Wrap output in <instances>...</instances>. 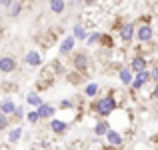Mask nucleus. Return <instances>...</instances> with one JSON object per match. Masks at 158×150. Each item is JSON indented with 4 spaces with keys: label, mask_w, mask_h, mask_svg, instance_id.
<instances>
[{
    "label": "nucleus",
    "mask_w": 158,
    "mask_h": 150,
    "mask_svg": "<svg viewBox=\"0 0 158 150\" xmlns=\"http://www.w3.org/2000/svg\"><path fill=\"white\" fill-rule=\"evenodd\" d=\"M116 108V102H114V98H110V96H104V98H100L96 102V112L100 116H108V114H112V110Z\"/></svg>",
    "instance_id": "obj_1"
},
{
    "label": "nucleus",
    "mask_w": 158,
    "mask_h": 150,
    "mask_svg": "<svg viewBox=\"0 0 158 150\" xmlns=\"http://www.w3.org/2000/svg\"><path fill=\"white\" fill-rule=\"evenodd\" d=\"M16 68V60L14 58H10V56H4L2 60H0V70H2V72H12V70Z\"/></svg>",
    "instance_id": "obj_2"
},
{
    "label": "nucleus",
    "mask_w": 158,
    "mask_h": 150,
    "mask_svg": "<svg viewBox=\"0 0 158 150\" xmlns=\"http://www.w3.org/2000/svg\"><path fill=\"white\" fill-rule=\"evenodd\" d=\"M148 78H150V74L144 70V72H138V76H136V80L132 82V88H140V86H144L148 82Z\"/></svg>",
    "instance_id": "obj_3"
},
{
    "label": "nucleus",
    "mask_w": 158,
    "mask_h": 150,
    "mask_svg": "<svg viewBox=\"0 0 158 150\" xmlns=\"http://www.w3.org/2000/svg\"><path fill=\"white\" fill-rule=\"evenodd\" d=\"M138 38L142 40V42H148V40L152 38V28L148 26V24H146V26H140V28H138Z\"/></svg>",
    "instance_id": "obj_4"
},
{
    "label": "nucleus",
    "mask_w": 158,
    "mask_h": 150,
    "mask_svg": "<svg viewBox=\"0 0 158 150\" xmlns=\"http://www.w3.org/2000/svg\"><path fill=\"white\" fill-rule=\"evenodd\" d=\"M120 36H122L124 40H130L132 36H134V26H132V24H124V26L120 28Z\"/></svg>",
    "instance_id": "obj_5"
},
{
    "label": "nucleus",
    "mask_w": 158,
    "mask_h": 150,
    "mask_svg": "<svg viewBox=\"0 0 158 150\" xmlns=\"http://www.w3.org/2000/svg\"><path fill=\"white\" fill-rule=\"evenodd\" d=\"M144 68H146V60H144L142 56H136L134 60H132V70H136V72H144Z\"/></svg>",
    "instance_id": "obj_6"
},
{
    "label": "nucleus",
    "mask_w": 158,
    "mask_h": 150,
    "mask_svg": "<svg viewBox=\"0 0 158 150\" xmlns=\"http://www.w3.org/2000/svg\"><path fill=\"white\" fill-rule=\"evenodd\" d=\"M72 48H74V36L64 38V42H62V46H60V52H62V54H68Z\"/></svg>",
    "instance_id": "obj_7"
},
{
    "label": "nucleus",
    "mask_w": 158,
    "mask_h": 150,
    "mask_svg": "<svg viewBox=\"0 0 158 150\" xmlns=\"http://www.w3.org/2000/svg\"><path fill=\"white\" fill-rule=\"evenodd\" d=\"M64 0H50V10L54 14H60V12H64Z\"/></svg>",
    "instance_id": "obj_8"
},
{
    "label": "nucleus",
    "mask_w": 158,
    "mask_h": 150,
    "mask_svg": "<svg viewBox=\"0 0 158 150\" xmlns=\"http://www.w3.org/2000/svg\"><path fill=\"white\" fill-rule=\"evenodd\" d=\"M74 66H76L78 70H84L86 66H88V60H86L84 54H78V56H74Z\"/></svg>",
    "instance_id": "obj_9"
},
{
    "label": "nucleus",
    "mask_w": 158,
    "mask_h": 150,
    "mask_svg": "<svg viewBox=\"0 0 158 150\" xmlns=\"http://www.w3.org/2000/svg\"><path fill=\"white\" fill-rule=\"evenodd\" d=\"M26 62H28V64H32V66H38V64H40V54L36 52V50L28 52V54H26Z\"/></svg>",
    "instance_id": "obj_10"
},
{
    "label": "nucleus",
    "mask_w": 158,
    "mask_h": 150,
    "mask_svg": "<svg viewBox=\"0 0 158 150\" xmlns=\"http://www.w3.org/2000/svg\"><path fill=\"white\" fill-rule=\"evenodd\" d=\"M38 114H40V118H48V116L54 114V108H52V106H46V104H42V106L38 108Z\"/></svg>",
    "instance_id": "obj_11"
},
{
    "label": "nucleus",
    "mask_w": 158,
    "mask_h": 150,
    "mask_svg": "<svg viewBox=\"0 0 158 150\" xmlns=\"http://www.w3.org/2000/svg\"><path fill=\"white\" fill-rule=\"evenodd\" d=\"M50 128H52L54 132H58V134H62V132H66V128H68V126H66L64 122H60V120H52Z\"/></svg>",
    "instance_id": "obj_12"
},
{
    "label": "nucleus",
    "mask_w": 158,
    "mask_h": 150,
    "mask_svg": "<svg viewBox=\"0 0 158 150\" xmlns=\"http://www.w3.org/2000/svg\"><path fill=\"white\" fill-rule=\"evenodd\" d=\"M10 112H16V106L12 104V100H4L2 102V114H10Z\"/></svg>",
    "instance_id": "obj_13"
},
{
    "label": "nucleus",
    "mask_w": 158,
    "mask_h": 150,
    "mask_svg": "<svg viewBox=\"0 0 158 150\" xmlns=\"http://www.w3.org/2000/svg\"><path fill=\"white\" fill-rule=\"evenodd\" d=\"M106 138H108V142H110V144H120V142H122L120 134H118V132H114V130H110V132H108V134H106Z\"/></svg>",
    "instance_id": "obj_14"
},
{
    "label": "nucleus",
    "mask_w": 158,
    "mask_h": 150,
    "mask_svg": "<svg viewBox=\"0 0 158 150\" xmlns=\"http://www.w3.org/2000/svg\"><path fill=\"white\" fill-rule=\"evenodd\" d=\"M120 80H122L124 84H130V82H132V74H130V70H128V68L120 70Z\"/></svg>",
    "instance_id": "obj_15"
},
{
    "label": "nucleus",
    "mask_w": 158,
    "mask_h": 150,
    "mask_svg": "<svg viewBox=\"0 0 158 150\" xmlns=\"http://www.w3.org/2000/svg\"><path fill=\"white\" fill-rule=\"evenodd\" d=\"M26 102L28 104H32V106H42V100H40L38 98V94H28V96H26Z\"/></svg>",
    "instance_id": "obj_16"
},
{
    "label": "nucleus",
    "mask_w": 158,
    "mask_h": 150,
    "mask_svg": "<svg viewBox=\"0 0 158 150\" xmlns=\"http://www.w3.org/2000/svg\"><path fill=\"white\" fill-rule=\"evenodd\" d=\"M94 132H96V134H108V124L106 122H100V124H96V128H94Z\"/></svg>",
    "instance_id": "obj_17"
},
{
    "label": "nucleus",
    "mask_w": 158,
    "mask_h": 150,
    "mask_svg": "<svg viewBox=\"0 0 158 150\" xmlns=\"http://www.w3.org/2000/svg\"><path fill=\"white\" fill-rule=\"evenodd\" d=\"M74 36H76V38H80V40L86 38V32H84V28H82L80 24H76V26H74Z\"/></svg>",
    "instance_id": "obj_18"
},
{
    "label": "nucleus",
    "mask_w": 158,
    "mask_h": 150,
    "mask_svg": "<svg viewBox=\"0 0 158 150\" xmlns=\"http://www.w3.org/2000/svg\"><path fill=\"white\" fill-rule=\"evenodd\" d=\"M84 92H86V96H94V94L98 92V84H88Z\"/></svg>",
    "instance_id": "obj_19"
},
{
    "label": "nucleus",
    "mask_w": 158,
    "mask_h": 150,
    "mask_svg": "<svg viewBox=\"0 0 158 150\" xmlns=\"http://www.w3.org/2000/svg\"><path fill=\"white\" fill-rule=\"evenodd\" d=\"M18 12H20V2L12 0V4H10V14L12 16H18Z\"/></svg>",
    "instance_id": "obj_20"
},
{
    "label": "nucleus",
    "mask_w": 158,
    "mask_h": 150,
    "mask_svg": "<svg viewBox=\"0 0 158 150\" xmlns=\"http://www.w3.org/2000/svg\"><path fill=\"white\" fill-rule=\"evenodd\" d=\"M20 136H22V128H14V130L10 132V140H12V142H16Z\"/></svg>",
    "instance_id": "obj_21"
},
{
    "label": "nucleus",
    "mask_w": 158,
    "mask_h": 150,
    "mask_svg": "<svg viewBox=\"0 0 158 150\" xmlns=\"http://www.w3.org/2000/svg\"><path fill=\"white\" fill-rule=\"evenodd\" d=\"M38 120H40V114H38V110H32L30 114H28V122H32V124H34V122H38Z\"/></svg>",
    "instance_id": "obj_22"
},
{
    "label": "nucleus",
    "mask_w": 158,
    "mask_h": 150,
    "mask_svg": "<svg viewBox=\"0 0 158 150\" xmlns=\"http://www.w3.org/2000/svg\"><path fill=\"white\" fill-rule=\"evenodd\" d=\"M6 126H8V118H6V114H2V118H0V128L4 130Z\"/></svg>",
    "instance_id": "obj_23"
},
{
    "label": "nucleus",
    "mask_w": 158,
    "mask_h": 150,
    "mask_svg": "<svg viewBox=\"0 0 158 150\" xmlns=\"http://www.w3.org/2000/svg\"><path fill=\"white\" fill-rule=\"evenodd\" d=\"M60 106H62V108H70V106H72V102H68V100H62Z\"/></svg>",
    "instance_id": "obj_24"
},
{
    "label": "nucleus",
    "mask_w": 158,
    "mask_h": 150,
    "mask_svg": "<svg viewBox=\"0 0 158 150\" xmlns=\"http://www.w3.org/2000/svg\"><path fill=\"white\" fill-rule=\"evenodd\" d=\"M0 2H2V6H10L12 0H0Z\"/></svg>",
    "instance_id": "obj_25"
},
{
    "label": "nucleus",
    "mask_w": 158,
    "mask_h": 150,
    "mask_svg": "<svg viewBox=\"0 0 158 150\" xmlns=\"http://www.w3.org/2000/svg\"><path fill=\"white\" fill-rule=\"evenodd\" d=\"M96 40H98V34H94V36H90V38H88V42H96Z\"/></svg>",
    "instance_id": "obj_26"
},
{
    "label": "nucleus",
    "mask_w": 158,
    "mask_h": 150,
    "mask_svg": "<svg viewBox=\"0 0 158 150\" xmlns=\"http://www.w3.org/2000/svg\"><path fill=\"white\" fill-rule=\"evenodd\" d=\"M154 98H158V84H156V88H154Z\"/></svg>",
    "instance_id": "obj_27"
},
{
    "label": "nucleus",
    "mask_w": 158,
    "mask_h": 150,
    "mask_svg": "<svg viewBox=\"0 0 158 150\" xmlns=\"http://www.w3.org/2000/svg\"><path fill=\"white\" fill-rule=\"evenodd\" d=\"M86 2H88V4H92V2H94V0H86Z\"/></svg>",
    "instance_id": "obj_28"
}]
</instances>
